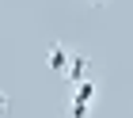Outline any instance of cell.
<instances>
[{
    "instance_id": "cell-1",
    "label": "cell",
    "mask_w": 133,
    "mask_h": 118,
    "mask_svg": "<svg viewBox=\"0 0 133 118\" xmlns=\"http://www.w3.org/2000/svg\"><path fill=\"white\" fill-rule=\"evenodd\" d=\"M88 69H91V57H88V53H72V61H69V72H65L72 88L88 80Z\"/></svg>"
},
{
    "instance_id": "cell-2",
    "label": "cell",
    "mask_w": 133,
    "mask_h": 118,
    "mask_svg": "<svg viewBox=\"0 0 133 118\" xmlns=\"http://www.w3.org/2000/svg\"><path fill=\"white\" fill-rule=\"evenodd\" d=\"M69 61H72L69 46H65V42H53V46H50V53H46V65H50L53 72H69Z\"/></svg>"
},
{
    "instance_id": "cell-3",
    "label": "cell",
    "mask_w": 133,
    "mask_h": 118,
    "mask_svg": "<svg viewBox=\"0 0 133 118\" xmlns=\"http://www.w3.org/2000/svg\"><path fill=\"white\" fill-rule=\"evenodd\" d=\"M72 99H80V103H95V84H91V80L76 84V88H72Z\"/></svg>"
},
{
    "instance_id": "cell-4",
    "label": "cell",
    "mask_w": 133,
    "mask_h": 118,
    "mask_svg": "<svg viewBox=\"0 0 133 118\" xmlns=\"http://www.w3.org/2000/svg\"><path fill=\"white\" fill-rule=\"evenodd\" d=\"M69 118H91V103H80V99H72V103H69Z\"/></svg>"
},
{
    "instance_id": "cell-5",
    "label": "cell",
    "mask_w": 133,
    "mask_h": 118,
    "mask_svg": "<svg viewBox=\"0 0 133 118\" xmlns=\"http://www.w3.org/2000/svg\"><path fill=\"white\" fill-rule=\"evenodd\" d=\"M11 107V99H8V91H0V110H8Z\"/></svg>"
},
{
    "instance_id": "cell-6",
    "label": "cell",
    "mask_w": 133,
    "mask_h": 118,
    "mask_svg": "<svg viewBox=\"0 0 133 118\" xmlns=\"http://www.w3.org/2000/svg\"><path fill=\"white\" fill-rule=\"evenodd\" d=\"M91 4H95V8H99V4H103V0H91Z\"/></svg>"
}]
</instances>
